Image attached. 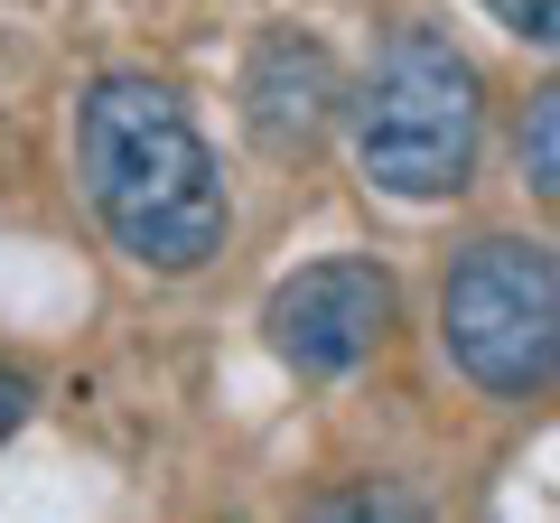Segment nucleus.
<instances>
[{"label": "nucleus", "instance_id": "f257e3e1", "mask_svg": "<svg viewBox=\"0 0 560 523\" xmlns=\"http://www.w3.org/2000/svg\"><path fill=\"white\" fill-rule=\"evenodd\" d=\"M75 178L94 224L113 234V253H131L140 271H168V281L206 271L234 234L206 131L150 75H94L75 94Z\"/></svg>", "mask_w": 560, "mask_h": 523}, {"label": "nucleus", "instance_id": "f03ea898", "mask_svg": "<svg viewBox=\"0 0 560 523\" xmlns=\"http://www.w3.org/2000/svg\"><path fill=\"white\" fill-rule=\"evenodd\" d=\"M486 84L440 28H401L355 84V168L401 206H440L477 178Z\"/></svg>", "mask_w": 560, "mask_h": 523}, {"label": "nucleus", "instance_id": "7ed1b4c3", "mask_svg": "<svg viewBox=\"0 0 560 523\" xmlns=\"http://www.w3.org/2000/svg\"><path fill=\"white\" fill-rule=\"evenodd\" d=\"M440 346L477 393L541 403L560 383V253L533 234H477L440 281Z\"/></svg>", "mask_w": 560, "mask_h": 523}, {"label": "nucleus", "instance_id": "20e7f679", "mask_svg": "<svg viewBox=\"0 0 560 523\" xmlns=\"http://www.w3.org/2000/svg\"><path fill=\"white\" fill-rule=\"evenodd\" d=\"M261 337L290 374H355L383 337H393V271L364 253L308 262L261 300Z\"/></svg>", "mask_w": 560, "mask_h": 523}, {"label": "nucleus", "instance_id": "39448f33", "mask_svg": "<svg viewBox=\"0 0 560 523\" xmlns=\"http://www.w3.org/2000/svg\"><path fill=\"white\" fill-rule=\"evenodd\" d=\"M327 113H337V66H327V47L300 38V28H271V38L253 47V75H243L253 141L271 150V160H290V150H308L327 131Z\"/></svg>", "mask_w": 560, "mask_h": 523}, {"label": "nucleus", "instance_id": "423d86ee", "mask_svg": "<svg viewBox=\"0 0 560 523\" xmlns=\"http://www.w3.org/2000/svg\"><path fill=\"white\" fill-rule=\"evenodd\" d=\"M514 160H523V187H533V197L560 216V75L541 84L533 103H523V141H514Z\"/></svg>", "mask_w": 560, "mask_h": 523}, {"label": "nucleus", "instance_id": "0eeeda50", "mask_svg": "<svg viewBox=\"0 0 560 523\" xmlns=\"http://www.w3.org/2000/svg\"><path fill=\"white\" fill-rule=\"evenodd\" d=\"M300 523H430V504H420L411 486H383V477H364V486H337V496H318Z\"/></svg>", "mask_w": 560, "mask_h": 523}, {"label": "nucleus", "instance_id": "6e6552de", "mask_svg": "<svg viewBox=\"0 0 560 523\" xmlns=\"http://www.w3.org/2000/svg\"><path fill=\"white\" fill-rule=\"evenodd\" d=\"M477 10L523 47H560V0H477Z\"/></svg>", "mask_w": 560, "mask_h": 523}, {"label": "nucleus", "instance_id": "1a4fd4ad", "mask_svg": "<svg viewBox=\"0 0 560 523\" xmlns=\"http://www.w3.org/2000/svg\"><path fill=\"white\" fill-rule=\"evenodd\" d=\"M20 411H28V383H20V374H0V440L20 430Z\"/></svg>", "mask_w": 560, "mask_h": 523}]
</instances>
